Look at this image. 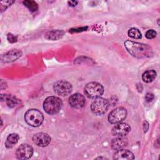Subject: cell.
Instances as JSON below:
<instances>
[{
    "mask_svg": "<svg viewBox=\"0 0 160 160\" xmlns=\"http://www.w3.org/2000/svg\"><path fill=\"white\" fill-rule=\"evenodd\" d=\"M33 142L39 147H46L51 142L50 136L44 132H38L32 137Z\"/></svg>",
    "mask_w": 160,
    "mask_h": 160,
    "instance_id": "obj_10",
    "label": "cell"
},
{
    "mask_svg": "<svg viewBox=\"0 0 160 160\" xmlns=\"http://www.w3.org/2000/svg\"><path fill=\"white\" fill-rule=\"evenodd\" d=\"M61 99L56 96H49L43 102L44 111L50 115H54L59 112L62 108Z\"/></svg>",
    "mask_w": 160,
    "mask_h": 160,
    "instance_id": "obj_2",
    "label": "cell"
},
{
    "mask_svg": "<svg viewBox=\"0 0 160 160\" xmlns=\"http://www.w3.org/2000/svg\"><path fill=\"white\" fill-rule=\"evenodd\" d=\"M19 139V135L16 133H12L9 134L7 137V139L5 142L6 147L8 148H12L15 144H17Z\"/></svg>",
    "mask_w": 160,
    "mask_h": 160,
    "instance_id": "obj_15",
    "label": "cell"
},
{
    "mask_svg": "<svg viewBox=\"0 0 160 160\" xmlns=\"http://www.w3.org/2000/svg\"><path fill=\"white\" fill-rule=\"evenodd\" d=\"M128 34L129 37H131L133 39H141L142 37L140 31L138 29L135 28H132L129 29L128 32Z\"/></svg>",
    "mask_w": 160,
    "mask_h": 160,
    "instance_id": "obj_17",
    "label": "cell"
},
{
    "mask_svg": "<svg viewBox=\"0 0 160 160\" xmlns=\"http://www.w3.org/2000/svg\"><path fill=\"white\" fill-rule=\"evenodd\" d=\"M156 72L154 70H148L142 74V79L145 82H151L155 79V78H156Z\"/></svg>",
    "mask_w": 160,
    "mask_h": 160,
    "instance_id": "obj_16",
    "label": "cell"
},
{
    "mask_svg": "<svg viewBox=\"0 0 160 160\" xmlns=\"http://www.w3.org/2000/svg\"><path fill=\"white\" fill-rule=\"evenodd\" d=\"M114 159L117 160H131L134 159L133 153L127 149H119L113 156Z\"/></svg>",
    "mask_w": 160,
    "mask_h": 160,
    "instance_id": "obj_12",
    "label": "cell"
},
{
    "mask_svg": "<svg viewBox=\"0 0 160 160\" xmlns=\"http://www.w3.org/2000/svg\"><path fill=\"white\" fill-rule=\"evenodd\" d=\"M127 116V111L123 107H118L108 115V121L111 124H117L123 121Z\"/></svg>",
    "mask_w": 160,
    "mask_h": 160,
    "instance_id": "obj_7",
    "label": "cell"
},
{
    "mask_svg": "<svg viewBox=\"0 0 160 160\" xmlns=\"http://www.w3.org/2000/svg\"><path fill=\"white\" fill-rule=\"evenodd\" d=\"M21 56V52L18 50H12L9 51L1 56V60L5 62L14 61Z\"/></svg>",
    "mask_w": 160,
    "mask_h": 160,
    "instance_id": "obj_14",
    "label": "cell"
},
{
    "mask_svg": "<svg viewBox=\"0 0 160 160\" xmlns=\"http://www.w3.org/2000/svg\"><path fill=\"white\" fill-rule=\"evenodd\" d=\"M128 144V140L125 136H116L111 141V146L114 150H119L126 146Z\"/></svg>",
    "mask_w": 160,
    "mask_h": 160,
    "instance_id": "obj_13",
    "label": "cell"
},
{
    "mask_svg": "<svg viewBox=\"0 0 160 160\" xmlns=\"http://www.w3.org/2000/svg\"><path fill=\"white\" fill-rule=\"evenodd\" d=\"M124 46L132 56L137 58H148L152 54L151 48L147 44L128 40L124 42Z\"/></svg>",
    "mask_w": 160,
    "mask_h": 160,
    "instance_id": "obj_1",
    "label": "cell"
},
{
    "mask_svg": "<svg viewBox=\"0 0 160 160\" xmlns=\"http://www.w3.org/2000/svg\"><path fill=\"white\" fill-rule=\"evenodd\" d=\"M53 89L56 94L61 96H65L69 94L72 91L71 84L65 80L56 81L53 86Z\"/></svg>",
    "mask_w": 160,
    "mask_h": 160,
    "instance_id": "obj_6",
    "label": "cell"
},
{
    "mask_svg": "<svg viewBox=\"0 0 160 160\" xmlns=\"http://www.w3.org/2000/svg\"><path fill=\"white\" fill-rule=\"evenodd\" d=\"M33 154L32 148L28 144H21L16 149V158L19 159H28L30 158Z\"/></svg>",
    "mask_w": 160,
    "mask_h": 160,
    "instance_id": "obj_8",
    "label": "cell"
},
{
    "mask_svg": "<svg viewBox=\"0 0 160 160\" xmlns=\"http://www.w3.org/2000/svg\"><path fill=\"white\" fill-rule=\"evenodd\" d=\"M23 4L31 11H36L38 9V4L34 1H24Z\"/></svg>",
    "mask_w": 160,
    "mask_h": 160,
    "instance_id": "obj_18",
    "label": "cell"
},
{
    "mask_svg": "<svg viewBox=\"0 0 160 160\" xmlns=\"http://www.w3.org/2000/svg\"><path fill=\"white\" fill-rule=\"evenodd\" d=\"M69 105L75 109H80L82 108L86 102L85 98L79 93H75L72 94L69 98Z\"/></svg>",
    "mask_w": 160,
    "mask_h": 160,
    "instance_id": "obj_9",
    "label": "cell"
},
{
    "mask_svg": "<svg viewBox=\"0 0 160 160\" xmlns=\"http://www.w3.org/2000/svg\"><path fill=\"white\" fill-rule=\"evenodd\" d=\"M24 119L26 123L32 127L39 126L43 122L42 113L36 109H30L24 114Z\"/></svg>",
    "mask_w": 160,
    "mask_h": 160,
    "instance_id": "obj_3",
    "label": "cell"
},
{
    "mask_svg": "<svg viewBox=\"0 0 160 160\" xmlns=\"http://www.w3.org/2000/svg\"><path fill=\"white\" fill-rule=\"evenodd\" d=\"M7 38H8V41L11 42H16V40H17V37L15 36L14 35L12 34H8V36H7Z\"/></svg>",
    "mask_w": 160,
    "mask_h": 160,
    "instance_id": "obj_22",
    "label": "cell"
},
{
    "mask_svg": "<svg viewBox=\"0 0 160 160\" xmlns=\"http://www.w3.org/2000/svg\"><path fill=\"white\" fill-rule=\"evenodd\" d=\"M154 98V96L153 94L150 93V92H148L146 96H145V99L147 102H151L153 100V99Z\"/></svg>",
    "mask_w": 160,
    "mask_h": 160,
    "instance_id": "obj_21",
    "label": "cell"
},
{
    "mask_svg": "<svg viewBox=\"0 0 160 160\" xmlns=\"http://www.w3.org/2000/svg\"><path fill=\"white\" fill-rule=\"evenodd\" d=\"M78 1H68V4L71 6H75L78 4Z\"/></svg>",
    "mask_w": 160,
    "mask_h": 160,
    "instance_id": "obj_23",
    "label": "cell"
},
{
    "mask_svg": "<svg viewBox=\"0 0 160 160\" xmlns=\"http://www.w3.org/2000/svg\"><path fill=\"white\" fill-rule=\"evenodd\" d=\"M145 36L149 39H154L156 36V32L153 29H149L146 31Z\"/></svg>",
    "mask_w": 160,
    "mask_h": 160,
    "instance_id": "obj_20",
    "label": "cell"
},
{
    "mask_svg": "<svg viewBox=\"0 0 160 160\" xmlns=\"http://www.w3.org/2000/svg\"><path fill=\"white\" fill-rule=\"evenodd\" d=\"M109 106V102L108 99L98 98H96L91 105V109L92 113L96 115H102L104 114Z\"/></svg>",
    "mask_w": 160,
    "mask_h": 160,
    "instance_id": "obj_5",
    "label": "cell"
},
{
    "mask_svg": "<svg viewBox=\"0 0 160 160\" xmlns=\"http://www.w3.org/2000/svg\"><path fill=\"white\" fill-rule=\"evenodd\" d=\"M4 99L9 107H13L18 103V100L14 97L9 95H4Z\"/></svg>",
    "mask_w": 160,
    "mask_h": 160,
    "instance_id": "obj_19",
    "label": "cell"
},
{
    "mask_svg": "<svg viewBox=\"0 0 160 160\" xmlns=\"http://www.w3.org/2000/svg\"><path fill=\"white\" fill-rule=\"evenodd\" d=\"M130 126L124 122L117 123L112 129V134L114 136H125L130 131Z\"/></svg>",
    "mask_w": 160,
    "mask_h": 160,
    "instance_id": "obj_11",
    "label": "cell"
},
{
    "mask_svg": "<svg viewBox=\"0 0 160 160\" xmlns=\"http://www.w3.org/2000/svg\"><path fill=\"white\" fill-rule=\"evenodd\" d=\"M103 92V86L100 83L97 82H89L84 88L85 95L91 99H96L100 98Z\"/></svg>",
    "mask_w": 160,
    "mask_h": 160,
    "instance_id": "obj_4",
    "label": "cell"
}]
</instances>
